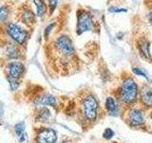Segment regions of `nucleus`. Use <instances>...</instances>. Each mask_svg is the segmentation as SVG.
Masks as SVG:
<instances>
[{"instance_id":"obj_1","label":"nucleus","mask_w":152,"mask_h":143,"mask_svg":"<svg viewBox=\"0 0 152 143\" xmlns=\"http://www.w3.org/2000/svg\"><path fill=\"white\" fill-rule=\"evenodd\" d=\"M138 95V86L132 78H126L123 82L121 97L125 103L130 104L136 101Z\"/></svg>"},{"instance_id":"obj_2","label":"nucleus","mask_w":152,"mask_h":143,"mask_svg":"<svg viewBox=\"0 0 152 143\" xmlns=\"http://www.w3.org/2000/svg\"><path fill=\"white\" fill-rule=\"evenodd\" d=\"M93 26L91 15L85 11H79L77 13V32L81 35L85 32L90 31Z\"/></svg>"},{"instance_id":"obj_3","label":"nucleus","mask_w":152,"mask_h":143,"mask_svg":"<svg viewBox=\"0 0 152 143\" xmlns=\"http://www.w3.org/2000/svg\"><path fill=\"white\" fill-rule=\"evenodd\" d=\"M98 110V102L93 95H88L83 101V111L85 116L89 120L96 117Z\"/></svg>"},{"instance_id":"obj_4","label":"nucleus","mask_w":152,"mask_h":143,"mask_svg":"<svg viewBox=\"0 0 152 143\" xmlns=\"http://www.w3.org/2000/svg\"><path fill=\"white\" fill-rule=\"evenodd\" d=\"M7 32L14 41L21 45H23L26 42L28 38L27 32L14 23H10L7 26Z\"/></svg>"},{"instance_id":"obj_5","label":"nucleus","mask_w":152,"mask_h":143,"mask_svg":"<svg viewBox=\"0 0 152 143\" xmlns=\"http://www.w3.org/2000/svg\"><path fill=\"white\" fill-rule=\"evenodd\" d=\"M55 46L58 49L60 52H62L64 55H71L74 52V48L71 40L69 36L66 35H61L56 39Z\"/></svg>"},{"instance_id":"obj_6","label":"nucleus","mask_w":152,"mask_h":143,"mask_svg":"<svg viewBox=\"0 0 152 143\" xmlns=\"http://www.w3.org/2000/svg\"><path fill=\"white\" fill-rule=\"evenodd\" d=\"M56 140V132L52 129H43L37 135L38 143H55Z\"/></svg>"},{"instance_id":"obj_7","label":"nucleus","mask_w":152,"mask_h":143,"mask_svg":"<svg viewBox=\"0 0 152 143\" xmlns=\"http://www.w3.org/2000/svg\"><path fill=\"white\" fill-rule=\"evenodd\" d=\"M7 69L10 76L16 79L20 77L24 73V65L20 62H12V63L8 64Z\"/></svg>"},{"instance_id":"obj_8","label":"nucleus","mask_w":152,"mask_h":143,"mask_svg":"<svg viewBox=\"0 0 152 143\" xmlns=\"http://www.w3.org/2000/svg\"><path fill=\"white\" fill-rule=\"evenodd\" d=\"M138 49H139L140 54L145 57V58L151 60V55H150V43L149 41L142 38V39L139 40L138 42Z\"/></svg>"},{"instance_id":"obj_9","label":"nucleus","mask_w":152,"mask_h":143,"mask_svg":"<svg viewBox=\"0 0 152 143\" xmlns=\"http://www.w3.org/2000/svg\"><path fill=\"white\" fill-rule=\"evenodd\" d=\"M128 119H129V123L131 125H140L142 122H144V116H142V114L141 111L137 109L131 110L129 112V116H128Z\"/></svg>"},{"instance_id":"obj_10","label":"nucleus","mask_w":152,"mask_h":143,"mask_svg":"<svg viewBox=\"0 0 152 143\" xmlns=\"http://www.w3.org/2000/svg\"><path fill=\"white\" fill-rule=\"evenodd\" d=\"M141 99L145 106L152 107V89L147 87H142L141 90Z\"/></svg>"},{"instance_id":"obj_11","label":"nucleus","mask_w":152,"mask_h":143,"mask_svg":"<svg viewBox=\"0 0 152 143\" xmlns=\"http://www.w3.org/2000/svg\"><path fill=\"white\" fill-rule=\"evenodd\" d=\"M56 103L55 98L50 94L43 95L36 100V104L39 106H54Z\"/></svg>"},{"instance_id":"obj_12","label":"nucleus","mask_w":152,"mask_h":143,"mask_svg":"<svg viewBox=\"0 0 152 143\" xmlns=\"http://www.w3.org/2000/svg\"><path fill=\"white\" fill-rule=\"evenodd\" d=\"M14 131H15V133L18 137V139L20 142H23L26 140V131H25V124L24 122H20L17 123L15 126H14Z\"/></svg>"},{"instance_id":"obj_13","label":"nucleus","mask_w":152,"mask_h":143,"mask_svg":"<svg viewBox=\"0 0 152 143\" xmlns=\"http://www.w3.org/2000/svg\"><path fill=\"white\" fill-rule=\"evenodd\" d=\"M106 106H107V109L108 110V112L110 113V114H112V116H113V114H117L118 107H117L115 99H113L112 97L107 98V100H106Z\"/></svg>"},{"instance_id":"obj_14","label":"nucleus","mask_w":152,"mask_h":143,"mask_svg":"<svg viewBox=\"0 0 152 143\" xmlns=\"http://www.w3.org/2000/svg\"><path fill=\"white\" fill-rule=\"evenodd\" d=\"M22 21L25 22L26 24H31L32 22H34V15L31 11L26 10L22 13Z\"/></svg>"},{"instance_id":"obj_15","label":"nucleus","mask_w":152,"mask_h":143,"mask_svg":"<svg viewBox=\"0 0 152 143\" xmlns=\"http://www.w3.org/2000/svg\"><path fill=\"white\" fill-rule=\"evenodd\" d=\"M34 3L37 7V14L39 17H42L46 13V5L43 0H34Z\"/></svg>"},{"instance_id":"obj_16","label":"nucleus","mask_w":152,"mask_h":143,"mask_svg":"<svg viewBox=\"0 0 152 143\" xmlns=\"http://www.w3.org/2000/svg\"><path fill=\"white\" fill-rule=\"evenodd\" d=\"M8 81L10 82V86H11V89L12 91L16 90L18 88L19 83H18V81H17L16 78H13V77H11V76H9V77H8Z\"/></svg>"},{"instance_id":"obj_17","label":"nucleus","mask_w":152,"mask_h":143,"mask_svg":"<svg viewBox=\"0 0 152 143\" xmlns=\"http://www.w3.org/2000/svg\"><path fill=\"white\" fill-rule=\"evenodd\" d=\"M49 117H50V112H49V110H48V109L42 110L40 114H39V119H41L42 121H45Z\"/></svg>"},{"instance_id":"obj_18","label":"nucleus","mask_w":152,"mask_h":143,"mask_svg":"<svg viewBox=\"0 0 152 143\" xmlns=\"http://www.w3.org/2000/svg\"><path fill=\"white\" fill-rule=\"evenodd\" d=\"M132 71H133V73H134L135 74L139 75V76H142V77H145L147 80H149V77L147 76V74L145 73L144 71H142L141 69H139V68H133Z\"/></svg>"},{"instance_id":"obj_19","label":"nucleus","mask_w":152,"mask_h":143,"mask_svg":"<svg viewBox=\"0 0 152 143\" xmlns=\"http://www.w3.org/2000/svg\"><path fill=\"white\" fill-rule=\"evenodd\" d=\"M113 136H114V132L110 128L106 129V131H104L103 133V136H104V138H106V139H110L111 137H113Z\"/></svg>"},{"instance_id":"obj_20","label":"nucleus","mask_w":152,"mask_h":143,"mask_svg":"<svg viewBox=\"0 0 152 143\" xmlns=\"http://www.w3.org/2000/svg\"><path fill=\"white\" fill-rule=\"evenodd\" d=\"M8 14H9L8 10H6V8H5V7H2L1 8V12H0V19H1L2 22L8 17Z\"/></svg>"},{"instance_id":"obj_21","label":"nucleus","mask_w":152,"mask_h":143,"mask_svg":"<svg viewBox=\"0 0 152 143\" xmlns=\"http://www.w3.org/2000/svg\"><path fill=\"white\" fill-rule=\"evenodd\" d=\"M58 0H49V3H50V13H53V11L56 8V5Z\"/></svg>"},{"instance_id":"obj_22","label":"nucleus","mask_w":152,"mask_h":143,"mask_svg":"<svg viewBox=\"0 0 152 143\" xmlns=\"http://www.w3.org/2000/svg\"><path fill=\"white\" fill-rule=\"evenodd\" d=\"M53 27H54V24H50V25H49L46 28V30H45V38H48V36H49L50 32V30Z\"/></svg>"},{"instance_id":"obj_23","label":"nucleus","mask_w":152,"mask_h":143,"mask_svg":"<svg viewBox=\"0 0 152 143\" xmlns=\"http://www.w3.org/2000/svg\"><path fill=\"white\" fill-rule=\"evenodd\" d=\"M109 12H112V13H119V12H126V10H124V9H116V8H110L109 9Z\"/></svg>"},{"instance_id":"obj_24","label":"nucleus","mask_w":152,"mask_h":143,"mask_svg":"<svg viewBox=\"0 0 152 143\" xmlns=\"http://www.w3.org/2000/svg\"><path fill=\"white\" fill-rule=\"evenodd\" d=\"M148 20L152 23V12L148 14Z\"/></svg>"}]
</instances>
